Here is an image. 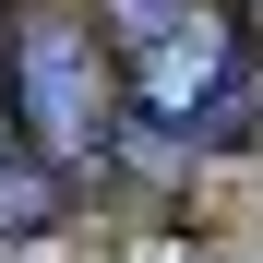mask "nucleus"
<instances>
[{
	"label": "nucleus",
	"instance_id": "obj_1",
	"mask_svg": "<svg viewBox=\"0 0 263 263\" xmlns=\"http://www.w3.org/2000/svg\"><path fill=\"white\" fill-rule=\"evenodd\" d=\"M0 108L36 144V167H96L108 132V36L72 0H12L0 24Z\"/></svg>",
	"mask_w": 263,
	"mask_h": 263
},
{
	"label": "nucleus",
	"instance_id": "obj_2",
	"mask_svg": "<svg viewBox=\"0 0 263 263\" xmlns=\"http://www.w3.org/2000/svg\"><path fill=\"white\" fill-rule=\"evenodd\" d=\"M120 84H132V108L144 120H192L228 96V72H239V12L228 0H192L180 24H156V36H132V48H108Z\"/></svg>",
	"mask_w": 263,
	"mask_h": 263
},
{
	"label": "nucleus",
	"instance_id": "obj_3",
	"mask_svg": "<svg viewBox=\"0 0 263 263\" xmlns=\"http://www.w3.org/2000/svg\"><path fill=\"white\" fill-rule=\"evenodd\" d=\"M192 0H96V36L108 48H132V36H156V24H180Z\"/></svg>",
	"mask_w": 263,
	"mask_h": 263
}]
</instances>
